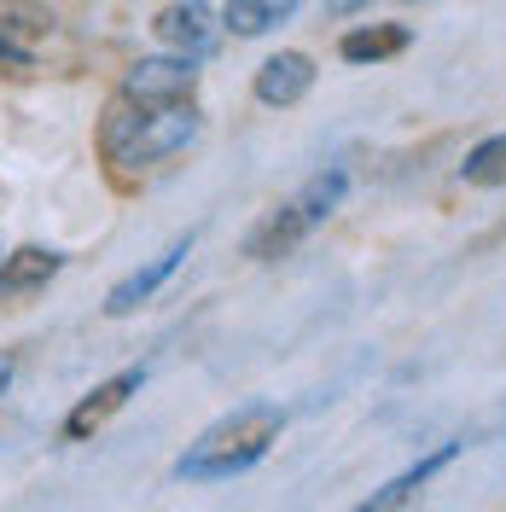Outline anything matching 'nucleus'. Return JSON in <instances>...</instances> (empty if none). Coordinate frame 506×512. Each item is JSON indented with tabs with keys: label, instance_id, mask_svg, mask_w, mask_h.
<instances>
[{
	"label": "nucleus",
	"instance_id": "1",
	"mask_svg": "<svg viewBox=\"0 0 506 512\" xmlns=\"http://www.w3.org/2000/svg\"><path fill=\"white\" fill-rule=\"evenodd\" d=\"M280 431H285L280 402H239L210 431H198V443H187V454L175 460V478H187V483L239 478V472H251L256 460L280 443Z\"/></svg>",
	"mask_w": 506,
	"mask_h": 512
},
{
	"label": "nucleus",
	"instance_id": "2",
	"mask_svg": "<svg viewBox=\"0 0 506 512\" xmlns=\"http://www.w3.org/2000/svg\"><path fill=\"white\" fill-rule=\"evenodd\" d=\"M198 134H204V117H198L192 99H181V105H134L128 117L111 123L105 146H111L117 169H158V163L181 158Z\"/></svg>",
	"mask_w": 506,
	"mask_h": 512
},
{
	"label": "nucleus",
	"instance_id": "3",
	"mask_svg": "<svg viewBox=\"0 0 506 512\" xmlns=\"http://www.w3.org/2000/svg\"><path fill=\"white\" fill-rule=\"evenodd\" d=\"M344 192H349V169H338V163L320 169V175H309L280 210H268V216L251 227L245 256H251V262H280V256H291L320 222H326V216H332V210H338V204H344Z\"/></svg>",
	"mask_w": 506,
	"mask_h": 512
},
{
	"label": "nucleus",
	"instance_id": "4",
	"mask_svg": "<svg viewBox=\"0 0 506 512\" xmlns=\"http://www.w3.org/2000/svg\"><path fill=\"white\" fill-rule=\"evenodd\" d=\"M192 94H198V59L192 53H158V59H134L123 70L128 105H181Z\"/></svg>",
	"mask_w": 506,
	"mask_h": 512
},
{
	"label": "nucleus",
	"instance_id": "5",
	"mask_svg": "<svg viewBox=\"0 0 506 512\" xmlns=\"http://www.w3.org/2000/svg\"><path fill=\"white\" fill-rule=\"evenodd\" d=\"M152 30H158V41L169 53H192V59L216 53V41H222V24H216L210 0H175V6H163Z\"/></svg>",
	"mask_w": 506,
	"mask_h": 512
},
{
	"label": "nucleus",
	"instance_id": "6",
	"mask_svg": "<svg viewBox=\"0 0 506 512\" xmlns=\"http://www.w3.org/2000/svg\"><path fill=\"white\" fill-rule=\"evenodd\" d=\"M315 76H320V70H315V59H309V53L285 47V53H274V59H262L251 94L262 99L268 111H291V105H303V99H309Z\"/></svg>",
	"mask_w": 506,
	"mask_h": 512
},
{
	"label": "nucleus",
	"instance_id": "7",
	"mask_svg": "<svg viewBox=\"0 0 506 512\" xmlns=\"http://www.w3.org/2000/svg\"><path fill=\"white\" fill-rule=\"evenodd\" d=\"M140 384H146V367H123L117 379L94 384V390H88V396L70 408V419H64V437H70V443L94 437V431H99V425H105L111 414H117V408H128V396H134Z\"/></svg>",
	"mask_w": 506,
	"mask_h": 512
},
{
	"label": "nucleus",
	"instance_id": "8",
	"mask_svg": "<svg viewBox=\"0 0 506 512\" xmlns=\"http://www.w3.org/2000/svg\"><path fill=\"white\" fill-rule=\"evenodd\" d=\"M187 256H192V233H187V239H175V245H169L163 256H152L146 268H134L128 280H117V286H111V297H105V315H111V320L134 315V309H140L146 297H158L163 280H169V274H175V268H181Z\"/></svg>",
	"mask_w": 506,
	"mask_h": 512
},
{
	"label": "nucleus",
	"instance_id": "9",
	"mask_svg": "<svg viewBox=\"0 0 506 512\" xmlns=\"http://www.w3.org/2000/svg\"><path fill=\"white\" fill-rule=\"evenodd\" d=\"M64 251H47V245H24V251L0 256V297H30L47 280H59Z\"/></svg>",
	"mask_w": 506,
	"mask_h": 512
},
{
	"label": "nucleus",
	"instance_id": "10",
	"mask_svg": "<svg viewBox=\"0 0 506 512\" xmlns=\"http://www.w3.org/2000/svg\"><path fill=\"white\" fill-rule=\"evenodd\" d=\"M408 47H413L408 24H355V30H344V41H338V59L344 64H379V59L408 53Z\"/></svg>",
	"mask_w": 506,
	"mask_h": 512
},
{
	"label": "nucleus",
	"instance_id": "11",
	"mask_svg": "<svg viewBox=\"0 0 506 512\" xmlns=\"http://www.w3.org/2000/svg\"><path fill=\"white\" fill-rule=\"evenodd\" d=\"M454 454H460V443H443V448H431L425 460H413L408 472H396V478L384 483V489H373V495H367L361 507H367V512H384V507H402V501H413V495H419L425 483L437 478V472H443V466L454 460Z\"/></svg>",
	"mask_w": 506,
	"mask_h": 512
},
{
	"label": "nucleus",
	"instance_id": "12",
	"mask_svg": "<svg viewBox=\"0 0 506 512\" xmlns=\"http://www.w3.org/2000/svg\"><path fill=\"white\" fill-rule=\"evenodd\" d=\"M297 6H303V0H227L222 30H233L239 41H256V35H274L280 24H291Z\"/></svg>",
	"mask_w": 506,
	"mask_h": 512
},
{
	"label": "nucleus",
	"instance_id": "13",
	"mask_svg": "<svg viewBox=\"0 0 506 512\" xmlns=\"http://www.w3.org/2000/svg\"><path fill=\"white\" fill-rule=\"evenodd\" d=\"M460 181H466V187H501L506 181V128L501 134H489V140H477L472 152H466Z\"/></svg>",
	"mask_w": 506,
	"mask_h": 512
},
{
	"label": "nucleus",
	"instance_id": "14",
	"mask_svg": "<svg viewBox=\"0 0 506 512\" xmlns=\"http://www.w3.org/2000/svg\"><path fill=\"white\" fill-rule=\"evenodd\" d=\"M0 64H30V47H24V41H12L6 24H0Z\"/></svg>",
	"mask_w": 506,
	"mask_h": 512
},
{
	"label": "nucleus",
	"instance_id": "15",
	"mask_svg": "<svg viewBox=\"0 0 506 512\" xmlns=\"http://www.w3.org/2000/svg\"><path fill=\"white\" fill-rule=\"evenodd\" d=\"M12 373H18V361H12V355L0 350V390H6V384H12Z\"/></svg>",
	"mask_w": 506,
	"mask_h": 512
},
{
	"label": "nucleus",
	"instance_id": "16",
	"mask_svg": "<svg viewBox=\"0 0 506 512\" xmlns=\"http://www.w3.org/2000/svg\"><path fill=\"white\" fill-rule=\"evenodd\" d=\"M0 256H6V251H0Z\"/></svg>",
	"mask_w": 506,
	"mask_h": 512
}]
</instances>
